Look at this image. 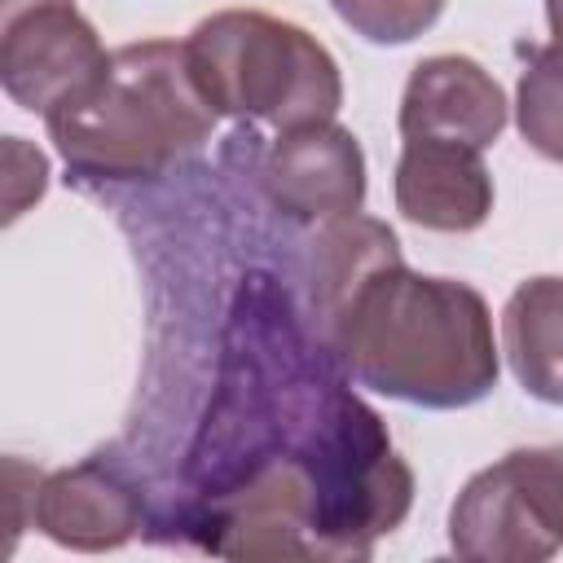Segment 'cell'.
<instances>
[{
	"label": "cell",
	"mask_w": 563,
	"mask_h": 563,
	"mask_svg": "<svg viewBox=\"0 0 563 563\" xmlns=\"http://www.w3.org/2000/svg\"><path fill=\"white\" fill-rule=\"evenodd\" d=\"M343 369L405 405L466 409L497 387L493 317L475 286L427 277L387 255L317 325Z\"/></svg>",
	"instance_id": "1"
},
{
	"label": "cell",
	"mask_w": 563,
	"mask_h": 563,
	"mask_svg": "<svg viewBox=\"0 0 563 563\" xmlns=\"http://www.w3.org/2000/svg\"><path fill=\"white\" fill-rule=\"evenodd\" d=\"M216 110L176 40H141L62 97L44 123L79 180H154L211 141Z\"/></svg>",
	"instance_id": "2"
},
{
	"label": "cell",
	"mask_w": 563,
	"mask_h": 563,
	"mask_svg": "<svg viewBox=\"0 0 563 563\" xmlns=\"http://www.w3.org/2000/svg\"><path fill=\"white\" fill-rule=\"evenodd\" d=\"M185 53L216 114L260 119L286 132L334 119L343 106L339 62L317 35L286 18L260 9L211 13L194 26Z\"/></svg>",
	"instance_id": "3"
},
{
	"label": "cell",
	"mask_w": 563,
	"mask_h": 563,
	"mask_svg": "<svg viewBox=\"0 0 563 563\" xmlns=\"http://www.w3.org/2000/svg\"><path fill=\"white\" fill-rule=\"evenodd\" d=\"M101 62H106V48L92 22L70 0H40L4 13L0 84L22 110L48 114Z\"/></svg>",
	"instance_id": "4"
},
{
	"label": "cell",
	"mask_w": 563,
	"mask_h": 563,
	"mask_svg": "<svg viewBox=\"0 0 563 563\" xmlns=\"http://www.w3.org/2000/svg\"><path fill=\"white\" fill-rule=\"evenodd\" d=\"M264 194L268 202L299 224H325L361 211L365 202V154L347 128L334 119L299 123L277 132L264 154Z\"/></svg>",
	"instance_id": "5"
},
{
	"label": "cell",
	"mask_w": 563,
	"mask_h": 563,
	"mask_svg": "<svg viewBox=\"0 0 563 563\" xmlns=\"http://www.w3.org/2000/svg\"><path fill=\"white\" fill-rule=\"evenodd\" d=\"M506 128L501 84L462 53L422 57L400 97V136L405 141H449L466 150H488Z\"/></svg>",
	"instance_id": "6"
},
{
	"label": "cell",
	"mask_w": 563,
	"mask_h": 563,
	"mask_svg": "<svg viewBox=\"0 0 563 563\" xmlns=\"http://www.w3.org/2000/svg\"><path fill=\"white\" fill-rule=\"evenodd\" d=\"M31 523L70 550H119L141 532V488L101 457H88L79 466L40 475Z\"/></svg>",
	"instance_id": "7"
},
{
	"label": "cell",
	"mask_w": 563,
	"mask_h": 563,
	"mask_svg": "<svg viewBox=\"0 0 563 563\" xmlns=\"http://www.w3.org/2000/svg\"><path fill=\"white\" fill-rule=\"evenodd\" d=\"M396 211L435 233H471L493 211V176L479 150L405 141L396 163Z\"/></svg>",
	"instance_id": "8"
},
{
	"label": "cell",
	"mask_w": 563,
	"mask_h": 563,
	"mask_svg": "<svg viewBox=\"0 0 563 563\" xmlns=\"http://www.w3.org/2000/svg\"><path fill=\"white\" fill-rule=\"evenodd\" d=\"M449 545L471 563H541L563 545L541 532L501 462L475 471L449 510Z\"/></svg>",
	"instance_id": "9"
},
{
	"label": "cell",
	"mask_w": 563,
	"mask_h": 563,
	"mask_svg": "<svg viewBox=\"0 0 563 563\" xmlns=\"http://www.w3.org/2000/svg\"><path fill=\"white\" fill-rule=\"evenodd\" d=\"M501 352L519 387L563 405V277H528L501 308Z\"/></svg>",
	"instance_id": "10"
},
{
	"label": "cell",
	"mask_w": 563,
	"mask_h": 563,
	"mask_svg": "<svg viewBox=\"0 0 563 563\" xmlns=\"http://www.w3.org/2000/svg\"><path fill=\"white\" fill-rule=\"evenodd\" d=\"M515 119L541 158L563 163V44L532 48L515 88Z\"/></svg>",
	"instance_id": "11"
},
{
	"label": "cell",
	"mask_w": 563,
	"mask_h": 563,
	"mask_svg": "<svg viewBox=\"0 0 563 563\" xmlns=\"http://www.w3.org/2000/svg\"><path fill=\"white\" fill-rule=\"evenodd\" d=\"M515 493L523 497L528 515L541 523L545 537L563 545V444H532L510 449L501 457Z\"/></svg>",
	"instance_id": "12"
},
{
	"label": "cell",
	"mask_w": 563,
	"mask_h": 563,
	"mask_svg": "<svg viewBox=\"0 0 563 563\" xmlns=\"http://www.w3.org/2000/svg\"><path fill=\"white\" fill-rule=\"evenodd\" d=\"M330 9L369 44H409L435 26L444 0H330Z\"/></svg>",
	"instance_id": "13"
},
{
	"label": "cell",
	"mask_w": 563,
	"mask_h": 563,
	"mask_svg": "<svg viewBox=\"0 0 563 563\" xmlns=\"http://www.w3.org/2000/svg\"><path fill=\"white\" fill-rule=\"evenodd\" d=\"M545 18H550V35H554V44H563V0H545Z\"/></svg>",
	"instance_id": "14"
}]
</instances>
